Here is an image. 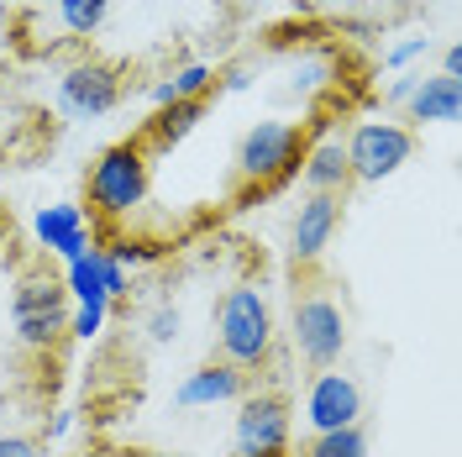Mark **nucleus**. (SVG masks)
Here are the masks:
<instances>
[{"mask_svg": "<svg viewBox=\"0 0 462 457\" xmlns=\"http://www.w3.org/2000/svg\"><path fill=\"white\" fill-rule=\"evenodd\" d=\"M89 210L106 221H132L147 205L152 190V158L143 153V143H116L89 163Z\"/></svg>", "mask_w": 462, "mask_h": 457, "instance_id": "obj_1", "label": "nucleus"}, {"mask_svg": "<svg viewBox=\"0 0 462 457\" xmlns=\"http://www.w3.org/2000/svg\"><path fill=\"white\" fill-rule=\"evenodd\" d=\"M216 347H221V363L231 368H263L268 352H273V311L263 300V289L236 284L221 294L216 305Z\"/></svg>", "mask_w": 462, "mask_h": 457, "instance_id": "obj_2", "label": "nucleus"}, {"mask_svg": "<svg viewBox=\"0 0 462 457\" xmlns=\"http://www.w3.org/2000/svg\"><path fill=\"white\" fill-rule=\"evenodd\" d=\"M69 294L58 279L48 274H22L11 289V326H16V342L27 352H53L69 337Z\"/></svg>", "mask_w": 462, "mask_h": 457, "instance_id": "obj_3", "label": "nucleus"}, {"mask_svg": "<svg viewBox=\"0 0 462 457\" xmlns=\"http://www.w3.org/2000/svg\"><path fill=\"white\" fill-rule=\"evenodd\" d=\"M300 153H305V143H300L294 121H273V116L253 121L242 132V143H236V179L258 184V190L284 184L289 173H300Z\"/></svg>", "mask_w": 462, "mask_h": 457, "instance_id": "obj_4", "label": "nucleus"}, {"mask_svg": "<svg viewBox=\"0 0 462 457\" xmlns=\"http://www.w3.org/2000/svg\"><path fill=\"white\" fill-rule=\"evenodd\" d=\"M346 169L363 184H383L389 173H400L415 158V132L400 121H357L346 132Z\"/></svg>", "mask_w": 462, "mask_h": 457, "instance_id": "obj_5", "label": "nucleus"}, {"mask_svg": "<svg viewBox=\"0 0 462 457\" xmlns=\"http://www.w3.org/2000/svg\"><path fill=\"white\" fill-rule=\"evenodd\" d=\"M289 342L310 368H337L346 352V315L331 294H300L289 311Z\"/></svg>", "mask_w": 462, "mask_h": 457, "instance_id": "obj_6", "label": "nucleus"}, {"mask_svg": "<svg viewBox=\"0 0 462 457\" xmlns=\"http://www.w3.org/2000/svg\"><path fill=\"white\" fill-rule=\"evenodd\" d=\"M53 100H58V116H69V121H100V116H111L121 106V74L100 58L69 63Z\"/></svg>", "mask_w": 462, "mask_h": 457, "instance_id": "obj_7", "label": "nucleus"}, {"mask_svg": "<svg viewBox=\"0 0 462 457\" xmlns=\"http://www.w3.org/2000/svg\"><path fill=\"white\" fill-rule=\"evenodd\" d=\"M289 447V405L279 395H242L231 421V452L236 457H284Z\"/></svg>", "mask_w": 462, "mask_h": 457, "instance_id": "obj_8", "label": "nucleus"}, {"mask_svg": "<svg viewBox=\"0 0 462 457\" xmlns=\"http://www.w3.org/2000/svg\"><path fill=\"white\" fill-rule=\"evenodd\" d=\"M357 415H363V389H357V378L342 368H320L310 378V389H305V426L326 436V431H342V426H357Z\"/></svg>", "mask_w": 462, "mask_h": 457, "instance_id": "obj_9", "label": "nucleus"}, {"mask_svg": "<svg viewBox=\"0 0 462 457\" xmlns=\"http://www.w3.org/2000/svg\"><path fill=\"white\" fill-rule=\"evenodd\" d=\"M63 294L69 300H111L116 305L121 294H132V274L111 257V247L89 242L79 257L63 263Z\"/></svg>", "mask_w": 462, "mask_h": 457, "instance_id": "obj_10", "label": "nucleus"}, {"mask_svg": "<svg viewBox=\"0 0 462 457\" xmlns=\"http://www.w3.org/2000/svg\"><path fill=\"white\" fill-rule=\"evenodd\" d=\"M342 227V195H305L289 216V257L294 263H316L331 237Z\"/></svg>", "mask_w": 462, "mask_h": 457, "instance_id": "obj_11", "label": "nucleus"}, {"mask_svg": "<svg viewBox=\"0 0 462 457\" xmlns=\"http://www.w3.org/2000/svg\"><path fill=\"white\" fill-rule=\"evenodd\" d=\"M32 237L48 247L53 257H79L95 242V227H89V216H85V205H74V201H58V205H42L37 216H32Z\"/></svg>", "mask_w": 462, "mask_h": 457, "instance_id": "obj_12", "label": "nucleus"}, {"mask_svg": "<svg viewBox=\"0 0 462 457\" xmlns=\"http://www.w3.org/2000/svg\"><path fill=\"white\" fill-rule=\"evenodd\" d=\"M242 389H247L242 368H231V363H200L195 373H184V378H179L173 405H179V410H210V405L242 400Z\"/></svg>", "mask_w": 462, "mask_h": 457, "instance_id": "obj_13", "label": "nucleus"}, {"mask_svg": "<svg viewBox=\"0 0 462 457\" xmlns=\"http://www.w3.org/2000/svg\"><path fill=\"white\" fill-rule=\"evenodd\" d=\"M404 121L415 126H452L462 116V79H447V74H420L415 95L400 106Z\"/></svg>", "mask_w": 462, "mask_h": 457, "instance_id": "obj_14", "label": "nucleus"}, {"mask_svg": "<svg viewBox=\"0 0 462 457\" xmlns=\"http://www.w3.org/2000/svg\"><path fill=\"white\" fill-rule=\"evenodd\" d=\"M300 179L310 195H342L352 184V169H346V147L342 137H316V143L300 153Z\"/></svg>", "mask_w": 462, "mask_h": 457, "instance_id": "obj_15", "label": "nucleus"}, {"mask_svg": "<svg viewBox=\"0 0 462 457\" xmlns=\"http://www.w3.org/2000/svg\"><path fill=\"white\" fill-rule=\"evenodd\" d=\"M200 121H205V100H179V106L152 111V121H147V132H143V153H147V158H163V153H173V147L184 143Z\"/></svg>", "mask_w": 462, "mask_h": 457, "instance_id": "obj_16", "label": "nucleus"}, {"mask_svg": "<svg viewBox=\"0 0 462 457\" xmlns=\"http://www.w3.org/2000/svg\"><path fill=\"white\" fill-rule=\"evenodd\" d=\"M210 85H216V69L210 63H179L173 74H163L152 85V106L163 111V106H179V100H205Z\"/></svg>", "mask_w": 462, "mask_h": 457, "instance_id": "obj_17", "label": "nucleus"}, {"mask_svg": "<svg viewBox=\"0 0 462 457\" xmlns=\"http://www.w3.org/2000/svg\"><path fill=\"white\" fill-rule=\"evenodd\" d=\"M53 16L69 37H95L111 16V0H53Z\"/></svg>", "mask_w": 462, "mask_h": 457, "instance_id": "obj_18", "label": "nucleus"}, {"mask_svg": "<svg viewBox=\"0 0 462 457\" xmlns=\"http://www.w3.org/2000/svg\"><path fill=\"white\" fill-rule=\"evenodd\" d=\"M106 321H111V300H74V305H69V337L95 342V337L106 331Z\"/></svg>", "mask_w": 462, "mask_h": 457, "instance_id": "obj_19", "label": "nucleus"}, {"mask_svg": "<svg viewBox=\"0 0 462 457\" xmlns=\"http://www.w3.org/2000/svg\"><path fill=\"white\" fill-rule=\"evenodd\" d=\"M310 457H368V436H363V426L326 431L310 442Z\"/></svg>", "mask_w": 462, "mask_h": 457, "instance_id": "obj_20", "label": "nucleus"}, {"mask_svg": "<svg viewBox=\"0 0 462 457\" xmlns=\"http://www.w3.org/2000/svg\"><path fill=\"white\" fill-rule=\"evenodd\" d=\"M326 79H331V58L300 53L294 63H289V89H294V95H305V89H320Z\"/></svg>", "mask_w": 462, "mask_h": 457, "instance_id": "obj_21", "label": "nucleus"}, {"mask_svg": "<svg viewBox=\"0 0 462 457\" xmlns=\"http://www.w3.org/2000/svg\"><path fill=\"white\" fill-rule=\"evenodd\" d=\"M431 48H436V37H426V32H410V37H400V42L383 53V69H389V74H410V63H420Z\"/></svg>", "mask_w": 462, "mask_h": 457, "instance_id": "obj_22", "label": "nucleus"}, {"mask_svg": "<svg viewBox=\"0 0 462 457\" xmlns=\"http://www.w3.org/2000/svg\"><path fill=\"white\" fill-rule=\"evenodd\" d=\"M179 326H184V315L173 311V305H158V311L147 315V337H152V342H173Z\"/></svg>", "mask_w": 462, "mask_h": 457, "instance_id": "obj_23", "label": "nucleus"}, {"mask_svg": "<svg viewBox=\"0 0 462 457\" xmlns=\"http://www.w3.org/2000/svg\"><path fill=\"white\" fill-rule=\"evenodd\" d=\"M0 457H42L32 436H0Z\"/></svg>", "mask_w": 462, "mask_h": 457, "instance_id": "obj_24", "label": "nucleus"}, {"mask_svg": "<svg viewBox=\"0 0 462 457\" xmlns=\"http://www.w3.org/2000/svg\"><path fill=\"white\" fill-rule=\"evenodd\" d=\"M415 85H420V74H400V79H394V85L383 89V100H389V106H404V100H410V95H415Z\"/></svg>", "mask_w": 462, "mask_h": 457, "instance_id": "obj_25", "label": "nucleus"}, {"mask_svg": "<svg viewBox=\"0 0 462 457\" xmlns=\"http://www.w3.org/2000/svg\"><path fill=\"white\" fill-rule=\"evenodd\" d=\"M111 257L121 263V268H126V274H132V268H143V263H147V253H143V247H132V242H121V247H111Z\"/></svg>", "mask_w": 462, "mask_h": 457, "instance_id": "obj_26", "label": "nucleus"}, {"mask_svg": "<svg viewBox=\"0 0 462 457\" xmlns=\"http://www.w3.org/2000/svg\"><path fill=\"white\" fill-rule=\"evenodd\" d=\"M441 74H447V79H462V48H457V42H447V48H441Z\"/></svg>", "mask_w": 462, "mask_h": 457, "instance_id": "obj_27", "label": "nucleus"}, {"mask_svg": "<svg viewBox=\"0 0 462 457\" xmlns=\"http://www.w3.org/2000/svg\"><path fill=\"white\" fill-rule=\"evenodd\" d=\"M221 89H226V95H242V89H253V74H247V69H231L226 79H221Z\"/></svg>", "mask_w": 462, "mask_h": 457, "instance_id": "obj_28", "label": "nucleus"}, {"mask_svg": "<svg viewBox=\"0 0 462 457\" xmlns=\"http://www.w3.org/2000/svg\"><path fill=\"white\" fill-rule=\"evenodd\" d=\"M69 426H74V410H58L53 426H48V436H69Z\"/></svg>", "mask_w": 462, "mask_h": 457, "instance_id": "obj_29", "label": "nucleus"}, {"mask_svg": "<svg viewBox=\"0 0 462 457\" xmlns=\"http://www.w3.org/2000/svg\"><path fill=\"white\" fill-rule=\"evenodd\" d=\"M16 5H53V0H16Z\"/></svg>", "mask_w": 462, "mask_h": 457, "instance_id": "obj_30", "label": "nucleus"}, {"mask_svg": "<svg viewBox=\"0 0 462 457\" xmlns=\"http://www.w3.org/2000/svg\"><path fill=\"white\" fill-rule=\"evenodd\" d=\"M158 457H179V452H158Z\"/></svg>", "mask_w": 462, "mask_h": 457, "instance_id": "obj_31", "label": "nucleus"}]
</instances>
